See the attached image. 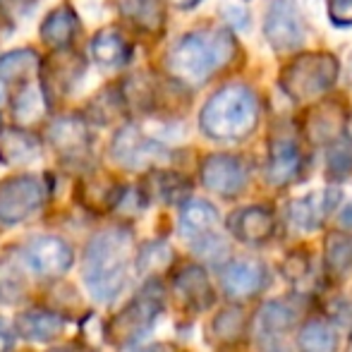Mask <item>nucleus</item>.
<instances>
[{
  "instance_id": "1",
  "label": "nucleus",
  "mask_w": 352,
  "mask_h": 352,
  "mask_svg": "<svg viewBox=\"0 0 352 352\" xmlns=\"http://www.w3.org/2000/svg\"><path fill=\"white\" fill-rule=\"evenodd\" d=\"M135 237L127 226H108L96 230L84 247L82 278L91 300L113 302L127 285Z\"/></svg>"
},
{
  "instance_id": "2",
  "label": "nucleus",
  "mask_w": 352,
  "mask_h": 352,
  "mask_svg": "<svg viewBox=\"0 0 352 352\" xmlns=\"http://www.w3.org/2000/svg\"><path fill=\"white\" fill-rule=\"evenodd\" d=\"M235 56V41L221 29H201L182 36L168 53V70L187 84H201Z\"/></svg>"
},
{
  "instance_id": "3",
  "label": "nucleus",
  "mask_w": 352,
  "mask_h": 352,
  "mask_svg": "<svg viewBox=\"0 0 352 352\" xmlns=\"http://www.w3.org/2000/svg\"><path fill=\"white\" fill-rule=\"evenodd\" d=\"M259 122V98L245 84H228L201 108V132L211 140L235 142L252 135Z\"/></svg>"
},
{
  "instance_id": "4",
  "label": "nucleus",
  "mask_w": 352,
  "mask_h": 352,
  "mask_svg": "<svg viewBox=\"0 0 352 352\" xmlns=\"http://www.w3.org/2000/svg\"><path fill=\"white\" fill-rule=\"evenodd\" d=\"M163 307H166V292H163L161 278L144 280L142 290L122 309H118L111 321H106V340L118 348L140 343L153 329Z\"/></svg>"
},
{
  "instance_id": "5",
  "label": "nucleus",
  "mask_w": 352,
  "mask_h": 352,
  "mask_svg": "<svg viewBox=\"0 0 352 352\" xmlns=\"http://www.w3.org/2000/svg\"><path fill=\"white\" fill-rule=\"evenodd\" d=\"M338 77V60L329 53H311L292 60L283 72V89L295 101L319 98L336 84Z\"/></svg>"
},
{
  "instance_id": "6",
  "label": "nucleus",
  "mask_w": 352,
  "mask_h": 352,
  "mask_svg": "<svg viewBox=\"0 0 352 352\" xmlns=\"http://www.w3.org/2000/svg\"><path fill=\"white\" fill-rule=\"evenodd\" d=\"M46 204V185L38 175L22 173L0 182V223L19 226Z\"/></svg>"
},
{
  "instance_id": "7",
  "label": "nucleus",
  "mask_w": 352,
  "mask_h": 352,
  "mask_svg": "<svg viewBox=\"0 0 352 352\" xmlns=\"http://www.w3.org/2000/svg\"><path fill=\"white\" fill-rule=\"evenodd\" d=\"M111 156L120 168H127V170H146V168H153L158 163L168 161L170 151L161 142L144 135L137 125H125L113 137Z\"/></svg>"
},
{
  "instance_id": "8",
  "label": "nucleus",
  "mask_w": 352,
  "mask_h": 352,
  "mask_svg": "<svg viewBox=\"0 0 352 352\" xmlns=\"http://www.w3.org/2000/svg\"><path fill=\"white\" fill-rule=\"evenodd\" d=\"M201 185L209 192L218 197H232L242 195L250 180V170H247L245 161L240 156H232V153H211L201 161L199 168Z\"/></svg>"
},
{
  "instance_id": "9",
  "label": "nucleus",
  "mask_w": 352,
  "mask_h": 352,
  "mask_svg": "<svg viewBox=\"0 0 352 352\" xmlns=\"http://www.w3.org/2000/svg\"><path fill=\"white\" fill-rule=\"evenodd\" d=\"M24 254L38 278H60L74 264V250L58 235H34L24 242Z\"/></svg>"
},
{
  "instance_id": "10",
  "label": "nucleus",
  "mask_w": 352,
  "mask_h": 352,
  "mask_svg": "<svg viewBox=\"0 0 352 352\" xmlns=\"http://www.w3.org/2000/svg\"><path fill=\"white\" fill-rule=\"evenodd\" d=\"M34 269L29 264L24 247H8L0 252V302L3 305H22L32 297Z\"/></svg>"
},
{
  "instance_id": "11",
  "label": "nucleus",
  "mask_w": 352,
  "mask_h": 352,
  "mask_svg": "<svg viewBox=\"0 0 352 352\" xmlns=\"http://www.w3.org/2000/svg\"><path fill=\"white\" fill-rule=\"evenodd\" d=\"M173 297L182 309L192 311V314H199L213 307L216 302V290H213L209 274H206L204 266L199 264H185L173 274L170 280Z\"/></svg>"
},
{
  "instance_id": "12",
  "label": "nucleus",
  "mask_w": 352,
  "mask_h": 352,
  "mask_svg": "<svg viewBox=\"0 0 352 352\" xmlns=\"http://www.w3.org/2000/svg\"><path fill=\"white\" fill-rule=\"evenodd\" d=\"M48 142H51L53 151L65 163H82L91 153L94 137L87 120H82L77 116H67V118H58L51 125Z\"/></svg>"
},
{
  "instance_id": "13",
  "label": "nucleus",
  "mask_w": 352,
  "mask_h": 352,
  "mask_svg": "<svg viewBox=\"0 0 352 352\" xmlns=\"http://www.w3.org/2000/svg\"><path fill=\"white\" fill-rule=\"evenodd\" d=\"M269 285V269L254 259H232L221 269V287L228 300H250Z\"/></svg>"
},
{
  "instance_id": "14",
  "label": "nucleus",
  "mask_w": 352,
  "mask_h": 352,
  "mask_svg": "<svg viewBox=\"0 0 352 352\" xmlns=\"http://www.w3.org/2000/svg\"><path fill=\"white\" fill-rule=\"evenodd\" d=\"M264 34L276 51H290L297 48L305 38L302 17L292 0H274L266 10Z\"/></svg>"
},
{
  "instance_id": "15",
  "label": "nucleus",
  "mask_w": 352,
  "mask_h": 352,
  "mask_svg": "<svg viewBox=\"0 0 352 352\" xmlns=\"http://www.w3.org/2000/svg\"><path fill=\"white\" fill-rule=\"evenodd\" d=\"M67 316L51 307H29L14 316V333L29 343H51L65 331Z\"/></svg>"
},
{
  "instance_id": "16",
  "label": "nucleus",
  "mask_w": 352,
  "mask_h": 352,
  "mask_svg": "<svg viewBox=\"0 0 352 352\" xmlns=\"http://www.w3.org/2000/svg\"><path fill=\"white\" fill-rule=\"evenodd\" d=\"M228 230L242 245H266L276 235V216L266 206H245L230 213Z\"/></svg>"
},
{
  "instance_id": "17",
  "label": "nucleus",
  "mask_w": 352,
  "mask_h": 352,
  "mask_svg": "<svg viewBox=\"0 0 352 352\" xmlns=\"http://www.w3.org/2000/svg\"><path fill=\"white\" fill-rule=\"evenodd\" d=\"M340 199L338 190H321L311 192V195L302 197V199L290 201L287 206V216L302 230H316L326 223V218L333 213L336 204Z\"/></svg>"
},
{
  "instance_id": "18",
  "label": "nucleus",
  "mask_w": 352,
  "mask_h": 352,
  "mask_svg": "<svg viewBox=\"0 0 352 352\" xmlns=\"http://www.w3.org/2000/svg\"><path fill=\"white\" fill-rule=\"evenodd\" d=\"M302 173V151L292 140H276L271 144L266 180L274 187H285L295 182Z\"/></svg>"
},
{
  "instance_id": "19",
  "label": "nucleus",
  "mask_w": 352,
  "mask_h": 352,
  "mask_svg": "<svg viewBox=\"0 0 352 352\" xmlns=\"http://www.w3.org/2000/svg\"><path fill=\"white\" fill-rule=\"evenodd\" d=\"M122 195V187L116 180L101 175H87L77 185V201L91 213H111Z\"/></svg>"
},
{
  "instance_id": "20",
  "label": "nucleus",
  "mask_w": 352,
  "mask_h": 352,
  "mask_svg": "<svg viewBox=\"0 0 352 352\" xmlns=\"http://www.w3.org/2000/svg\"><path fill=\"white\" fill-rule=\"evenodd\" d=\"M41 156V140L22 127L0 130V163L3 166H24Z\"/></svg>"
},
{
  "instance_id": "21",
  "label": "nucleus",
  "mask_w": 352,
  "mask_h": 352,
  "mask_svg": "<svg viewBox=\"0 0 352 352\" xmlns=\"http://www.w3.org/2000/svg\"><path fill=\"white\" fill-rule=\"evenodd\" d=\"M307 302L305 297H280V300L266 302L259 311V324L269 336L285 333L305 316Z\"/></svg>"
},
{
  "instance_id": "22",
  "label": "nucleus",
  "mask_w": 352,
  "mask_h": 352,
  "mask_svg": "<svg viewBox=\"0 0 352 352\" xmlns=\"http://www.w3.org/2000/svg\"><path fill=\"white\" fill-rule=\"evenodd\" d=\"M94 63L103 67H122L132 58V43L120 29H101L89 43Z\"/></svg>"
},
{
  "instance_id": "23",
  "label": "nucleus",
  "mask_w": 352,
  "mask_h": 352,
  "mask_svg": "<svg viewBox=\"0 0 352 352\" xmlns=\"http://www.w3.org/2000/svg\"><path fill=\"white\" fill-rule=\"evenodd\" d=\"M79 34V17L72 10V5H58L56 10L46 14L41 24V41L46 46L63 51L74 41V36Z\"/></svg>"
},
{
  "instance_id": "24",
  "label": "nucleus",
  "mask_w": 352,
  "mask_h": 352,
  "mask_svg": "<svg viewBox=\"0 0 352 352\" xmlns=\"http://www.w3.org/2000/svg\"><path fill=\"white\" fill-rule=\"evenodd\" d=\"M247 336V314L242 307L228 305L216 311L209 324V338L218 348H232L240 345Z\"/></svg>"
},
{
  "instance_id": "25",
  "label": "nucleus",
  "mask_w": 352,
  "mask_h": 352,
  "mask_svg": "<svg viewBox=\"0 0 352 352\" xmlns=\"http://www.w3.org/2000/svg\"><path fill=\"white\" fill-rule=\"evenodd\" d=\"M218 226V211L216 206L204 199L185 201L180 211V232L187 240H199L204 235H211Z\"/></svg>"
},
{
  "instance_id": "26",
  "label": "nucleus",
  "mask_w": 352,
  "mask_h": 352,
  "mask_svg": "<svg viewBox=\"0 0 352 352\" xmlns=\"http://www.w3.org/2000/svg\"><path fill=\"white\" fill-rule=\"evenodd\" d=\"M324 269L331 280H340L352 269V232L333 230L324 242Z\"/></svg>"
},
{
  "instance_id": "27",
  "label": "nucleus",
  "mask_w": 352,
  "mask_h": 352,
  "mask_svg": "<svg viewBox=\"0 0 352 352\" xmlns=\"http://www.w3.org/2000/svg\"><path fill=\"white\" fill-rule=\"evenodd\" d=\"M148 199H161L163 204H182L190 197L192 182L180 173L153 170L148 175V185L144 187Z\"/></svg>"
},
{
  "instance_id": "28",
  "label": "nucleus",
  "mask_w": 352,
  "mask_h": 352,
  "mask_svg": "<svg viewBox=\"0 0 352 352\" xmlns=\"http://www.w3.org/2000/svg\"><path fill=\"white\" fill-rule=\"evenodd\" d=\"M135 264H137V274L142 278L151 280V278H161L163 274L173 269L175 264V252L168 242L163 240H151L146 245L140 247L135 256Z\"/></svg>"
},
{
  "instance_id": "29",
  "label": "nucleus",
  "mask_w": 352,
  "mask_h": 352,
  "mask_svg": "<svg viewBox=\"0 0 352 352\" xmlns=\"http://www.w3.org/2000/svg\"><path fill=\"white\" fill-rule=\"evenodd\" d=\"M297 345L302 352H338L340 338L336 326L326 319H307L297 333Z\"/></svg>"
},
{
  "instance_id": "30",
  "label": "nucleus",
  "mask_w": 352,
  "mask_h": 352,
  "mask_svg": "<svg viewBox=\"0 0 352 352\" xmlns=\"http://www.w3.org/2000/svg\"><path fill=\"white\" fill-rule=\"evenodd\" d=\"M48 111L46 96L38 87L34 84H24L19 89V94L12 101V116L19 125H32V122H38Z\"/></svg>"
},
{
  "instance_id": "31",
  "label": "nucleus",
  "mask_w": 352,
  "mask_h": 352,
  "mask_svg": "<svg viewBox=\"0 0 352 352\" xmlns=\"http://www.w3.org/2000/svg\"><path fill=\"white\" fill-rule=\"evenodd\" d=\"M120 10L135 27L144 32H158L163 24V10L158 0H120Z\"/></svg>"
},
{
  "instance_id": "32",
  "label": "nucleus",
  "mask_w": 352,
  "mask_h": 352,
  "mask_svg": "<svg viewBox=\"0 0 352 352\" xmlns=\"http://www.w3.org/2000/svg\"><path fill=\"white\" fill-rule=\"evenodd\" d=\"M38 70V53L32 48H19V51L5 53L0 58V79H29Z\"/></svg>"
},
{
  "instance_id": "33",
  "label": "nucleus",
  "mask_w": 352,
  "mask_h": 352,
  "mask_svg": "<svg viewBox=\"0 0 352 352\" xmlns=\"http://www.w3.org/2000/svg\"><path fill=\"white\" fill-rule=\"evenodd\" d=\"M326 173L331 180H345L352 173V140L340 135L331 142L329 156H326Z\"/></svg>"
},
{
  "instance_id": "34",
  "label": "nucleus",
  "mask_w": 352,
  "mask_h": 352,
  "mask_svg": "<svg viewBox=\"0 0 352 352\" xmlns=\"http://www.w3.org/2000/svg\"><path fill=\"white\" fill-rule=\"evenodd\" d=\"M84 72V63L79 60L77 56H70V53H60L58 58H53L51 65V79L63 94H67L70 89L77 84V79L82 77Z\"/></svg>"
},
{
  "instance_id": "35",
  "label": "nucleus",
  "mask_w": 352,
  "mask_h": 352,
  "mask_svg": "<svg viewBox=\"0 0 352 352\" xmlns=\"http://www.w3.org/2000/svg\"><path fill=\"white\" fill-rule=\"evenodd\" d=\"M329 19L340 29L352 27V0H331Z\"/></svg>"
},
{
  "instance_id": "36",
  "label": "nucleus",
  "mask_w": 352,
  "mask_h": 352,
  "mask_svg": "<svg viewBox=\"0 0 352 352\" xmlns=\"http://www.w3.org/2000/svg\"><path fill=\"white\" fill-rule=\"evenodd\" d=\"M307 271H309V259H307V254H302V252L292 254L290 259L283 264V274H285V278H290V280L302 278Z\"/></svg>"
},
{
  "instance_id": "37",
  "label": "nucleus",
  "mask_w": 352,
  "mask_h": 352,
  "mask_svg": "<svg viewBox=\"0 0 352 352\" xmlns=\"http://www.w3.org/2000/svg\"><path fill=\"white\" fill-rule=\"evenodd\" d=\"M14 326H10L5 321V316H0V352H12L14 350Z\"/></svg>"
},
{
  "instance_id": "38",
  "label": "nucleus",
  "mask_w": 352,
  "mask_h": 352,
  "mask_svg": "<svg viewBox=\"0 0 352 352\" xmlns=\"http://www.w3.org/2000/svg\"><path fill=\"white\" fill-rule=\"evenodd\" d=\"M122 352H177L175 345L170 343H151V345H127Z\"/></svg>"
},
{
  "instance_id": "39",
  "label": "nucleus",
  "mask_w": 352,
  "mask_h": 352,
  "mask_svg": "<svg viewBox=\"0 0 352 352\" xmlns=\"http://www.w3.org/2000/svg\"><path fill=\"white\" fill-rule=\"evenodd\" d=\"M226 14H228V19H230V24H235V19H240V29L247 27V10L245 8H228Z\"/></svg>"
},
{
  "instance_id": "40",
  "label": "nucleus",
  "mask_w": 352,
  "mask_h": 352,
  "mask_svg": "<svg viewBox=\"0 0 352 352\" xmlns=\"http://www.w3.org/2000/svg\"><path fill=\"white\" fill-rule=\"evenodd\" d=\"M46 352H89V348L84 343H67V345H58V348H51Z\"/></svg>"
},
{
  "instance_id": "41",
  "label": "nucleus",
  "mask_w": 352,
  "mask_h": 352,
  "mask_svg": "<svg viewBox=\"0 0 352 352\" xmlns=\"http://www.w3.org/2000/svg\"><path fill=\"white\" fill-rule=\"evenodd\" d=\"M175 8H182V10H190V8H195V5H199L201 0H170Z\"/></svg>"
},
{
  "instance_id": "42",
  "label": "nucleus",
  "mask_w": 352,
  "mask_h": 352,
  "mask_svg": "<svg viewBox=\"0 0 352 352\" xmlns=\"http://www.w3.org/2000/svg\"><path fill=\"white\" fill-rule=\"evenodd\" d=\"M348 352H352V338H350V345H348Z\"/></svg>"
}]
</instances>
